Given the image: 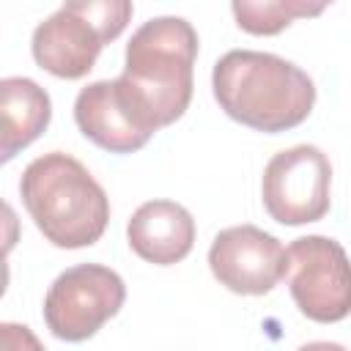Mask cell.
I'll return each mask as SVG.
<instances>
[{
  "label": "cell",
  "mask_w": 351,
  "mask_h": 351,
  "mask_svg": "<svg viewBox=\"0 0 351 351\" xmlns=\"http://www.w3.org/2000/svg\"><path fill=\"white\" fill-rule=\"evenodd\" d=\"M197 33L184 16H154L126 44V66L115 80L121 96L154 134L184 115L195 88Z\"/></svg>",
  "instance_id": "cell-1"
},
{
  "label": "cell",
  "mask_w": 351,
  "mask_h": 351,
  "mask_svg": "<svg viewBox=\"0 0 351 351\" xmlns=\"http://www.w3.org/2000/svg\"><path fill=\"white\" fill-rule=\"evenodd\" d=\"M211 88L225 115L266 134L299 126L315 104V85L307 71L255 49L225 52L214 63Z\"/></svg>",
  "instance_id": "cell-2"
},
{
  "label": "cell",
  "mask_w": 351,
  "mask_h": 351,
  "mask_svg": "<svg viewBox=\"0 0 351 351\" xmlns=\"http://www.w3.org/2000/svg\"><path fill=\"white\" fill-rule=\"evenodd\" d=\"M19 195L36 228L55 247H90L107 230V192L82 162L63 151L36 156L22 170Z\"/></svg>",
  "instance_id": "cell-3"
},
{
  "label": "cell",
  "mask_w": 351,
  "mask_h": 351,
  "mask_svg": "<svg viewBox=\"0 0 351 351\" xmlns=\"http://www.w3.org/2000/svg\"><path fill=\"white\" fill-rule=\"evenodd\" d=\"M126 299L118 271L101 263H80L55 277L44 296V321L58 340L82 343L110 321Z\"/></svg>",
  "instance_id": "cell-4"
},
{
  "label": "cell",
  "mask_w": 351,
  "mask_h": 351,
  "mask_svg": "<svg viewBox=\"0 0 351 351\" xmlns=\"http://www.w3.org/2000/svg\"><path fill=\"white\" fill-rule=\"evenodd\" d=\"M285 277L302 315L335 324L351 315V261L329 236H302L285 250Z\"/></svg>",
  "instance_id": "cell-5"
},
{
  "label": "cell",
  "mask_w": 351,
  "mask_h": 351,
  "mask_svg": "<svg viewBox=\"0 0 351 351\" xmlns=\"http://www.w3.org/2000/svg\"><path fill=\"white\" fill-rule=\"evenodd\" d=\"M332 165L315 145H293L263 167L261 197L269 217L280 225H307L326 217L332 197Z\"/></svg>",
  "instance_id": "cell-6"
},
{
  "label": "cell",
  "mask_w": 351,
  "mask_h": 351,
  "mask_svg": "<svg viewBox=\"0 0 351 351\" xmlns=\"http://www.w3.org/2000/svg\"><path fill=\"white\" fill-rule=\"evenodd\" d=\"M208 266L228 291L263 296L285 277V247L255 225H233L214 236Z\"/></svg>",
  "instance_id": "cell-7"
},
{
  "label": "cell",
  "mask_w": 351,
  "mask_h": 351,
  "mask_svg": "<svg viewBox=\"0 0 351 351\" xmlns=\"http://www.w3.org/2000/svg\"><path fill=\"white\" fill-rule=\"evenodd\" d=\"M101 47H104L101 33L93 27L88 16H82L74 8L71 0L63 3L44 22H38L30 38L36 63L60 80L85 77L93 69Z\"/></svg>",
  "instance_id": "cell-8"
},
{
  "label": "cell",
  "mask_w": 351,
  "mask_h": 351,
  "mask_svg": "<svg viewBox=\"0 0 351 351\" xmlns=\"http://www.w3.org/2000/svg\"><path fill=\"white\" fill-rule=\"evenodd\" d=\"M74 121L90 143L110 154L140 151L154 137V132L145 129L132 112L115 80H99L85 85L74 99Z\"/></svg>",
  "instance_id": "cell-9"
},
{
  "label": "cell",
  "mask_w": 351,
  "mask_h": 351,
  "mask_svg": "<svg viewBox=\"0 0 351 351\" xmlns=\"http://www.w3.org/2000/svg\"><path fill=\"white\" fill-rule=\"evenodd\" d=\"M126 239L134 255H140L143 261L173 266L192 252L195 219L176 200H148L132 214Z\"/></svg>",
  "instance_id": "cell-10"
},
{
  "label": "cell",
  "mask_w": 351,
  "mask_h": 351,
  "mask_svg": "<svg viewBox=\"0 0 351 351\" xmlns=\"http://www.w3.org/2000/svg\"><path fill=\"white\" fill-rule=\"evenodd\" d=\"M0 115H3L0 159L11 162L49 126L52 118L49 93L27 77H5L0 80Z\"/></svg>",
  "instance_id": "cell-11"
},
{
  "label": "cell",
  "mask_w": 351,
  "mask_h": 351,
  "mask_svg": "<svg viewBox=\"0 0 351 351\" xmlns=\"http://www.w3.org/2000/svg\"><path fill=\"white\" fill-rule=\"evenodd\" d=\"M326 8V3H304V0H233L230 11L236 25L252 36H274L285 30L296 16H315Z\"/></svg>",
  "instance_id": "cell-12"
},
{
  "label": "cell",
  "mask_w": 351,
  "mask_h": 351,
  "mask_svg": "<svg viewBox=\"0 0 351 351\" xmlns=\"http://www.w3.org/2000/svg\"><path fill=\"white\" fill-rule=\"evenodd\" d=\"M71 3L82 16H88L93 22V27L101 33L104 44L115 41L123 33V27L129 25L132 11H134V5L129 0H71Z\"/></svg>",
  "instance_id": "cell-13"
},
{
  "label": "cell",
  "mask_w": 351,
  "mask_h": 351,
  "mask_svg": "<svg viewBox=\"0 0 351 351\" xmlns=\"http://www.w3.org/2000/svg\"><path fill=\"white\" fill-rule=\"evenodd\" d=\"M0 337H3V351H44L41 340L25 324H11V321L0 324Z\"/></svg>",
  "instance_id": "cell-14"
},
{
  "label": "cell",
  "mask_w": 351,
  "mask_h": 351,
  "mask_svg": "<svg viewBox=\"0 0 351 351\" xmlns=\"http://www.w3.org/2000/svg\"><path fill=\"white\" fill-rule=\"evenodd\" d=\"M296 351H348V348H343L340 343H329V340H313V343L299 346Z\"/></svg>",
  "instance_id": "cell-15"
}]
</instances>
